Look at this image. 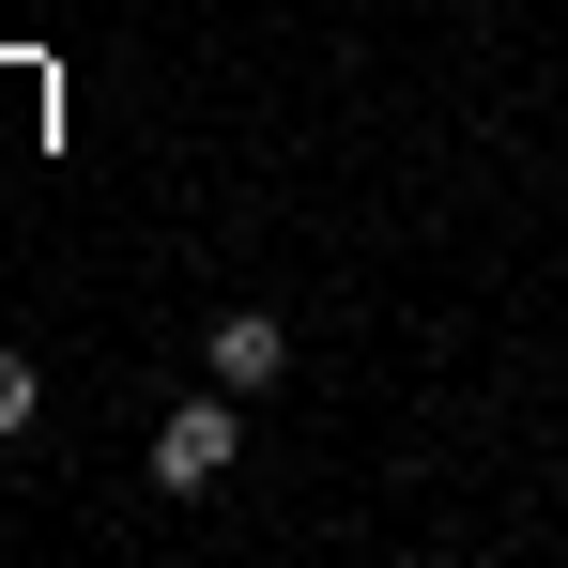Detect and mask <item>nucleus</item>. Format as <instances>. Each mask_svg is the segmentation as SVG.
<instances>
[{
    "label": "nucleus",
    "mask_w": 568,
    "mask_h": 568,
    "mask_svg": "<svg viewBox=\"0 0 568 568\" xmlns=\"http://www.w3.org/2000/svg\"><path fill=\"white\" fill-rule=\"evenodd\" d=\"M231 462H246V399H231V384H200V399L154 415V491H215Z\"/></svg>",
    "instance_id": "1"
},
{
    "label": "nucleus",
    "mask_w": 568,
    "mask_h": 568,
    "mask_svg": "<svg viewBox=\"0 0 568 568\" xmlns=\"http://www.w3.org/2000/svg\"><path fill=\"white\" fill-rule=\"evenodd\" d=\"M200 369L231 384V399H262V384L292 369V323H277V307H231V323H215V338H200Z\"/></svg>",
    "instance_id": "2"
},
{
    "label": "nucleus",
    "mask_w": 568,
    "mask_h": 568,
    "mask_svg": "<svg viewBox=\"0 0 568 568\" xmlns=\"http://www.w3.org/2000/svg\"><path fill=\"white\" fill-rule=\"evenodd\" d=\"M31 415H47V369H31V354H16V338H0V446H16V430H31Z\"/></svg>",
    "instance_id": "3"
}]
</instances>
